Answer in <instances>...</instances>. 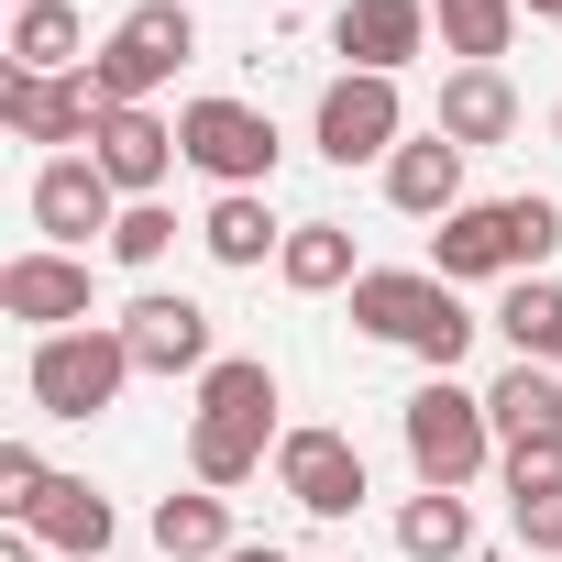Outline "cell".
Segmentation results:
<instances>
[{"label": "cell", "instance_id": "cell-1", "mask_svg": "<svg viewBox=\"0 0 562 562\" xmlns=\"http://www.w3.org/2000/svg\"><path fill=\"white\" fill-rule=\"evenodd\" d=\"M265 441H276V364L265 353H221L199 375V408H188V474L232 496V485L265 474Z\"/></svg>", "mask_w": 562, "mask_h": 562}, {"label": "cell", "instance_id": "cell-2", "mask_svg": "<svg viewBox=\"0 0 562 562\" xmlns=\"http://www.w3.org/2000/svg\"><path fill=\"white\" fill-rule=\"evenodd\" d=\"M342 299H353V331H364V342H397V353H419L430 375H452V364L474 353V331H485L430 265H364Z\"/></svg>", "mask_w": 562, "mask_h": 562}, {"label": "cell", "instance_id": "cell-3", "mask_svg": "<svg viewBox=\"0 0 562 562\" xmlns=\"http://www.w3.org/2000/svg\"><path fill=\"white\" fill-rule=\"evenodd\" d=\"M551 243H562V210H551L540 188H518V199H463V210L430 232V276H441V288H474V276H540Z\"/></svg>", "mask_w": 562, "mask_h": 562}, {"label": "cell", "instance_id": "cell-4", "mask_svg": "<svg viewBox=\"0 0 562 562\" xmlns=\"http://www.w3.org/2000/svg\"><path fill=\"white\" fill-rule=\"evenodd\" d=\"M133 375H144V364H133L122 321H78V331H45V342L23 353V386H34L45 419H100V408H122Z\"/></svg>", "mask_w": 562, "mask_h": 562}, {"label": "cell", "instance_id": "cell-5", "mask_svg": "<svg viewBox=\"0 0 562 562\" xmlns=\"http://www.w3.org/2000/svg\"><path fill=\"white\" fill-rule=\"evenodd\" d=\"M397 441H408V474L441 485V496H463V485L496 463V419H485V397L452 386V375H430V386L397 408Z\"/></svg>", "mask_w": 562, "mask_h": 562}, {"label": "cell", "instance_id": "cell-6", "mask_svg": "<svg viewBox=\"0 0 562 562\" xmlns=\"http://www.w3.org/2000/svg\"><path fill=\"white\" fill-rule=\"evenodd\" d=\"M199 56V23H188V0H144V12L111 23V45L89 56V89L100 111H155V89Z\"/></svg>", "mask_w": 562, "mask_h": 562}, {"label": "cell", "instance_id": "cell-7", "mask_svg": "<svg viewBox=\"0 0 562 562\" xmlns=\"http://www.w3.org/2000/svg\"><path fill=\"white\" fill-rule=\"evenodd\" d=\"M177 144H188V166H199L210 188H265L276 155H288L254 100H188V111H177Z\"/></svg>", "mask_w": 562, "mask_h": 562}, {"label": "cell", "instance_id": "cell-8", "mask_svg": "<svg viewBox=\"0 0 562 562\" xmlns=\"http://www.w3.org/2000/svg\"><path fill=\"white\" fill-rule=\"evenodd\" d=\"M310 144L331 155V166H386L397 144H408V100H397V78H331L321 89V111H310Z\"/></svg>", "mask_w": 562, "mask_h": 562}, {"label": "cell", "instance_id": "cell-9", "mask_svg": "<svg viewBox=\"0 0 562 562\" xmlns=\"http://www.w3.org/2000/svg\"><path fill=\"white\" fill-rule=\"evenodd\" d=\"M111 221H122V188L100 177V155H45L34 166V232L56 254H89V232L111 243Z\"/></svg>", "mask_w": 562, "mask_h": 562}, {"label": "cell", "instance_id": "cell-10", "mask_svg": "<svg viewBox=\"0 0 562 562\" xmlns=\"http://www.w3.org/2000/svg\"><path fill=\"white\" fill-rule=\"evenodd\" d=\"M0 122H12L23 144H45V155H89L100 144V89H89V67L78 78H0Z\"/></svg>", "mask_w": 562, "mask_h": 562}, {"label": "cell", "instance_id": "cell-11", "mask_svg": "<svg viewBox=\"0 0 562 562\" xmlns=\"http://www.w3.org/2000/svg\"><path fill=\"white\" fill-rule=\"evenodd\" d=\"M276 485H288L299 518H353V507H364V452H353V430H288V441H276Z\"/></svg>", "mask_w": 562, "mask_h": 562}, {"label": "cell", "instance_id": "cell-12", "mask_svg": "<svg viewBox=\"0 0 562 562\" xmlns=\"http://www.w3.org/2000/svg\"><path fill=\"white\" fill-rule=\"evenodd\" d=\"M0 310H12L34 342L45 331H78L89 321V254H56V243L12 254V265H0Z\"/></svg>", "mask_w": 562, "mask_h": 562}, {"label": "cell", "instance_id": "cell-13", "mask_svg": "<svg viewBox=\"0 0 562 562\" xmlns=\"http://www.w3.org/2000/svg\"><path fill=\"white\" fill-rule=\"evenodd\" d=\"M331 56L353 78H397L408 56H430V0H342L331 12Z\"/></svg>", "mask_w": 562, "mask_h": 562}, {"label": "cell", "instance_id": "cell-14", "mask_svg": "<svg viewBox=\"0 0 562 562\" xmlns=\"http://www.w3.org/2000/svg\"><path fill=\"white\" fill-rule=\"evenodd\" d=\"M122 342H133L144 375H210V364H221V353H210V310H199V299H166V288H144V299L122 310Z\"/></svg>", "mask_w": 562, "mask_h": 562}, {"label": "cell", "instance_id": "cell-15", "mask_svg": "<svg viewBox=\"0 0 562 562\" xmlns=\"http://www.w3.org/2000/svg\"><path fill=\"white\" fill-rule=\"evenodd\" d=\"M89 155H100V177H111L122 199H155V188L188 166V144H177L166 111H100V144H89Z\"/></svg>", "mask_w": 562, "mask_h": 562}, {"label": "cell", "instance_id": "cell-16", "mask_svg": "<svg viewBox=\"0 0 562 562\" xmlns=\"http://www.w3.org/2000/svg\"><path fill=\"white\" fill-rule=\"evenodd\" d=\"M386 199H397L408 221H452V210H463V144H452V133H408V144L386 155Z\"/></svg>", "mask_w": 562, "mask_h": 562}, {"label": "cell", "instance_id": "cell-17", "mask_svg": "<svg viewBox=\"0 0 562 562\" xmlns=\"http://www.w3.org/2000/svg\"><path fill=\"white\" fill-rule=\"evenodd\" d=\"M430 133H452L463 155H474V144H507V133H518V89H507V67H452Z\"/></svg>", "mask_w": 562, "mask_h": 562}, {"label": "cell", "instance_id": "cell-18", "mask_svg": "<svg viewBox=\"0 0 562 562\" xmlns=\"http://www.w3.org/2000/svg\"><path fill=\"white\" fill-rule=\"evenodd\" d=\"M23 529H34L45 551H67V562H100V551L122 540V518H111V496H100L89 474H56V485H45V507H34Z\"/></svg>", "mask_w": 562, "mask_h": 562}, {"label": "cell", "instance_id": "cell-19", "mask_svg": "<svg viewBox=\"0 0 562 562\" xmlns=\"http://www.w3.org/2000/svg\"><path fill=\"white\" fill-rule=\"evenodd\" d=\"M144 540H155L166 562H232V551H243V540H232V496H221V485H188V496H155Z\"/></svg>", "mask_w": 562, "mask_h": 562}, {"label": "cell", "instance_id": "cell-20", "mask_svg": "<svg viewBox=\"0 0 562 562\" xmlns=\"http://www.w3.org/2000/svg\"><path fill=\"white\" fill-rule=\"evenodd\" d=\"M485 419H496V452L562 441V364H507V375L485 386Z\"/></svg>", "mask_w": 562, "mask_h": 562}, {"label": "cell", "instance_id": "cell-21", "mask_svg": "<svg viewBox=\"0 0 562 562\" xmlns=\"http://www.w3.org/2000/svg\"><path fill=\"white\" fill-rule=\"evenodd\" d=\"M199 243H210V265H232V276H254L265 254H288V221L265 210V188H221V199L199 210Z\"/></svg>", "mask_w": 562, "mask_h": 562}, {"label": "cell", "instance_id": "cell-22", "mask_svg": "<svg viewBox=\"0 0 562 562\" xmlns=\"http://www.w3.org/2000/svg\"><path fill=\"white\" fill-rule=\"evenodd\" d=\"M12 56L23 78H78L89 67V23H78V0H34V12H12Z\"/></svg>", "mask_w": 562, "mask_h": 562}, {"label": "cell", "instance_id": "cell-23", "mask_svg": "<svg viewBox=\"0 0 562 562\" xmlns=\"http://www.w3.org/2000/svg\"><path fill=\"white\" fill-rule=\"evenodd\" d=\"M276 276H288L299 299H331V288H353V232L342 221H288V254H276Z\"/></svg>", "mask_w": 562, "mask_h": 562}, {"label": "cell", "instance_id": "cell-24", "mask_svg": "<svg viewBox=\"0 0 562 562\" xmlns=\"http://www.w3.org/2000/svg\"><path fill=\"white\" fill-rule=\"evenodd\" d=\"M518 0H430V34H441V56H463V67H496L507 45H518Z\"/></svg>", "mask_w": 562, "mask_h": 562}, {"label": "cell", "instance_id": "cell-25", "mask_svg": "<svg viewBox=\"0 0 562 562\" xmlns=\"http://www.w3.org/2000/svg\"><path fill=\"white\" fill-rule=\"evenodd\" d=\"M496 331H507L518 364H562V288H551V276H507Z\"/></svg>", "mask_w": 562, "mask_h": 562}, {"label": "cell", "instance_id": "cell-26", "mask_svg": "<svg viewBox=\"0 0 562 562\" xmlns=\"http://www.w3.org/2000/svg\"><path fill=\"white\" fill-rule=\"evenodd\" d=\"M397 551H408V562H463V551H474V507L441 496V485H419V496L397 507Z\"/></svg>", "mask_w": 562, "mask_h": 562}, {"label": "cell", "instance_id": "cell-27", "mask_svg": "<svg viewBox=\"0 0 562 562\" xmlns=\"http://www.w3.org/2000/svg\"><path fill=\"white\" fill-rule=\"evenodd\" d=\"M166 243H177V210L166 199H122V221H111V265H166Z\"/></svg>", "mask_w": 562, "mask_h": 562}, {"label": "cell", "instance_id": "cell-28", "mask_svg": "<svg viewBox=\"0 0 562 562\" xmlns=\"http://www.w3.org/2000/svg\"><path fill=\"white\" fill-rule=\"evenodd\" d=\"M45 485H56V474H45V452H34V441H0V518L23 529V518L45 507Z\"/></svg>", "mask_w": 562, "mask_h": 562}, {"label": "cell", "instance_id": "cell-29", "mask_svg": "<svg viewBox=\"0 0 562 562\" xmlns=\"http://www.w3.org/2000/svg\"><path fill=\"white\" fill-rule=\"evenodd\" d=\"M496 474H507V507H518V496H562V441H529V452H496Z\"/></svg>", "mask_w": 562, "mask_h": 562}, {"label": "cell", "instance_id": "cell-30", "mask_svg": "<svg viewBox=\"0 0 562 562\" xmlns=\"http://www.w3.org/2000/svg\"><path fill=\"white\" fill-rule=\"evenodd\" d=\"M507 529H518L529 551H562V496H518V507H507Z\"/></svg>", "mask_w": 562, "mask_h": 562}, {"label": "cell", "instance_id": "cell-31", "mask_svg": "<svg viewBox=\"0 0 562 562\" xmlns=\"http://www.w3.org/2000/svg\"><path fill=\"white\" fill-rule=\"evenodd\" d=\"M34 551H45V540H34V529H12V540H0V562H34Z\"/></svg>", "mask_w": 562, "mask_h": 562}, {"label": "cell", "instance_id": "cell-32", "mask_svg": "<svg viewBox=\"0 0 562 562\" xmlns=\"http://www.w3.org/2000/svg\"><path fill=\"white\" fill-rule=\"evenodd\" d=\"M518 12H529V23H562V0H518Z\"/></svg>", "mask_w": 562, "mask_h": 562}, {"label": "cell", "instance_id": "cell-33", "mask_svg": "<svg viewBox=\"0 0 562 562\" xmlns=\"http://www.w3.org/2000/svg\"><path fill=\"white\" fill-rule=\"evenodd\" d=\"M551 144H562V100H551Z\"/></svg>", "mask_w": 562, "mask_h": 562}, {"label": "cell", "instance_id": "cell-34", "mask_svg": "<svg viewBox=\"0 0 562 562\" xmlns=\"http://www.w3.org/2000/svg\"><path fill=\"white\" fill-rule=\"evenodd\" d=\"M12 12H34V0H12Z\"/></svg>", "mask_w": 562, "mask_h": 562}]
</instances>
